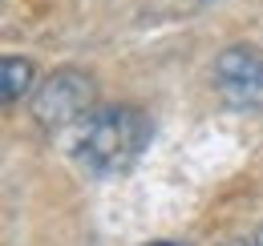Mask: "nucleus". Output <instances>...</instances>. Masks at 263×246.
Listing matches in <instances>:
<instances>
[{"instance_id": "39448f33", "label": "nucleus", "mask_w": 263, "mask_h": 246, "mask_svg": "<svg viewBox=\"0 0 263 246\" xmlns=\"http://www.w3.org/2000/svg\"><path fill=\"white\" fill-rule=\"evenodd\" d=\"M154 246H182V242H154Z\"/></svg>"}, {"instance_id": "f03ea898", "label": "nucleus", "mask_w": 263, "mask_h": 246, "mask_svg": "<svg viewBox=\"0 0 263 246\" xmlns=\"http://www.w3.org/2000/svg\"><path fill=\"white\" fill-rule=\"evenodd\" d=\"M215 85L231 109L263 113V49L255 45H231L215 61Z\"/></svg>"}, {"instance_id": "423d86ee", "label": "nucleus", "mask_w": 263, "mask_h": 246, "mask_svg": "<svg viewBox=\"0 0 263 246\" xmlns=\"http://www.w3.org/2000/svg\"><path fill=\"white\" fill-rule=\"evenodd\" d=\"M255 246H263V230H259V238H255Z\"/></svg>"}, {"instance_id": "20e7f679", "label": "nucleus", "mask_w": 263, "mask_h": 246, "mask_svg": "<svg viewBox=\"0 0 263 246\" xmlns=\"http://www.w3.org/2000/svg\"><path fill=\"white\" fill-rule=\"evenodd\" d=\"M29 89H33V65L25 61V57H4V65H0V93H4V105H16Z\"/></svg>"}, {"instance_id": "f257e3e1", "label": "nucleus", "mask_w": 263, "mask_h": 246, "mask_svg": "<svg viewBox=\"0 0 263 246\" xmlns=\"http://www.w3.org/2000/svg\"><path fill=\"white\" fill-rule=\"evenodd\" d=\"M150 141V121L142 109L134 105H114V109H98L85 117L81 129V161L89 174L98 178H118L126 174L134 161L142 157Z\"/></svg>"}, {"instance_id": "7ed1b4c3", "label": "nucleus", "mask_w": 263, "mask_h": 246, "mask_svg": "<svg viewBox=\"0 0 263 246\" xmlns=\"http://www.w3.org/2000/svg\"><path fill=\"white\" fill-rule=\"evenodd\" d=\"M89 105H93L89 77H81V73H73V69H61V73H53V77L36 89L33 113H36L41 125L61 129V125H69V121H81V117L89 113Z\"/></svg>"}, {"instance_id": "0eeeda50", "label": "nucleus", "mask_w": 263, "mask_h": 246, "mask_svg": "<svg viewBox=\"0 0 263 246\" xmlns=\"http://www.w3.org/2000/svg\"><path fill=\"white\" fill-rule=\"evenodd\" d=\"M235 246H243V242H235Z\"/></svg>"}]
</instances>
